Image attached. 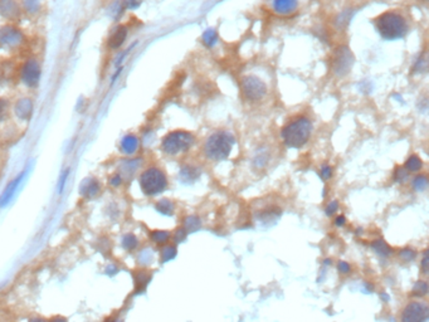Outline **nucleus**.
I'll return each mask as SVG.
<instances>
[{
  "instance_id": "7ed1b4c3",
  "label": "nucleus",
  "mask_w": 429,
  "mask_h": 322,
  "mask_svg": "<svg viewBox=\"0 0 429 322\" xmlns=\"http://www.w3.org/2000/svg\"><path fill=\"white\" fill-rule=\"evenodd\" d=\"M311 131H312V124L308 119H298L296 121L291 122L284 127L282 131V137H283L284 144L288 147L298 149L302 147L310 139Z\"/></svg>"
},
{
  "instance_id": "e433bc0d",
  "label": "nucleus",
  "mask_w": 429,
  "mask_h": 322,
  "mask_svg": "<svg viewBox=\"0 0 429 322\" xmlns=\"http://www.w3.org/2000/svg\"><path fill=\"white\" fill-rule=\"evenodd\" d=\"M338 209H339L338 201L336 200L331 201V203L328 205V208H326V214H328V216H333L335 211H338Z\"/></svg>"
},
{
  "instance_id": "393cba45",
  "label": "nucleus",
  "mask_w": 429,
  "mask_h": 322,
  "mask_svg": "<svg viewBox=\"0 0 429 322\" xmlns=\"http://www.w3.org/2000/svg\"><path fill=\"white\" fill-rule=\"evenodd\" d=\"M413 296H425L428 293V283L425 281H418L413 287V291H411Z\"/></svg>"
},
{
  "instance_id": "c9c22d12",
  "label": "nucleus",
  "mask_w": 429,
  "mask_h": 322,
  "mask_svg": "<svg viewBox=\"0 0 429 322\" xmlns=\"http://www.w3.org/2000/svg\"><path fill=\"white\" fill-rule=\"evenodd\" d=\"M186 231L184 228H180V229H178V231H176V233H175V242L176 243H181V242L184 241V239L186 238Z\"/></svg>"
},
{
  "instance_id": "0eeeda50",
  "label": "nucleus",
  "mask_w": 429,
  "mask_h": 322,
  "mask_svg": "<svg viewBox=\"0 0 429 322\" xmlns=\"http://www.w3.org/2000/svg\"><path fill=\"white\" fill-rule=\"evenodd\" d=\"M429 316L428 306L423 302H410L401 314V322H426Z\"/></svg>"
},
{
  "instance_id": "72a5a7b5",
  "label": "nucleus",
  "mask_w": 429,
  "mask_h": 322,
  "mask_svg": "<svg viewBox=\"0 0 429 322\" xmlns=\"http://www.w3.org/2000/svg\"><path fill=\"white\" fill-rule=\"evenodd\" d=\"M320 175L323 176L324 180H329V179L331 178V175H333V169H331L329 165L323 166V169H321L320 171Z\"/></svg>"
},
{
  "instance_id": "423d86ee",
  "label": "nucleus",
  "mask_w": 429,
  "mask_h": 322,
  "mask_svg": "<svg viewBox=\"0 0 429 322\" xmlns=\"http://www.w3.org/2000/svg\"><path fill=\"white\" fill-rule=\"evenodd\" d=\"M242 92H243L244 97L249 101H259L263 98V96L267 92V87L263 81L254 76L244 77L242 79L241 83Z\"/></svg>"
},
{
  "instance_id": "ea45409f",
  "label": "nucleus",
  "mask_w": 429,
  "mask_h": 322,
  "mask_svg": "<svg viewBox=\"0 0 429 322\" xmlns=\"http://www.w3.org/2000/svg\"><path fill=\"white\" fill-rule=\"evenodd\" d=\"M345 222H346L345 217H344V216H340V217H338V218H336L335 224H336V226H338V227H343L344 224H345Z\"/></svg>"
},
{
  "instance_id": "f704fd0d",
  "label": "nucleus",
  "mask_w": 429,
  "mask_h": 322,
  "mask_svg": "<svg viewBox=\"0 0 429 322\" xmlns=\"http://www.w3.org/2000/svg\"><path fill=\"white\" fill-rule=\"evenodd\" d=\"M122 176L121 174H114V175L110 178V185L111 186H120L122 184Z\"/></svg>"
},
{
  "instance_id": "39448f33",
  "label": "nucleus",
  "mask_w": 429,
  "mask_h": 322,
  "mask_svg": "<svg viewBox=\"0 0 429 322\" xmlns=\"http://www.w3.org/2000/svg\"><path fill=\"white\" fill-rule=\"evenodd\" d=\"M194 144V136L186 131H173L166 135L161 144V149L168 155H178L190 149Z\"/></svg>"
},
{
  "instance_id": "1a4fd4ad",
  "label": "nucleus",
  "mask_w": 429,
  "mask_h": 322,
  "mask_svg": "<svg viewBox=\"0 0 429 322\" xmlns=\"http://www.w3.org/2000/svg\"><path fill=\"white\" fill-rule=\"evenodd\" d=\"M351 64H353V56L350 53V49L346 47H341L336 52L335 61H334V69L339 76L346 73L350 69Z\"/></svg>"
},
{
  "instance_id": "f3484780",
  "label": "nucleus",
  "mask_w": 429,
  "mask_h": 322,
  "mask_svg": "<svg viewBox=\"0 0 429 322\" xmlns=\"http://www.w3.org/2000/svg\"><path fill=\"white\" fill-rule=\"evenodd\" d=\"M297 7V0H274L273 8L278 13L286 14L293 12Z\"/></svg>"
},
{
  "instance_id": "2eb2a0df",
  "label": "nucleus",
  "mask_w": 429,
  "mask_h": 322,
  "mask_svg": "<svg viewBox=\"0 0 429 322\" xmlns=\"http://www.w3.org/2000/svg\"><path fill=\"white\" fill-rule=\"evenodd\" d=\"M120 149H121L122 154L134 155L137 151V149H139V139L135 135H126L121 140Z\"/></svg>"
},
{
  "instance_id": "412c9836",
  "label": "nucleus",
  "mask_w": 429,
  "mask_h": 322,
  "mask_svg": "<svg viewBox=\"0 0 429 322\" xmlns=\"http://www.w3.org/2000/svg\"><path fill=\"white\" fill-rule=\"evenodd\" d=\"M184 224H185L184 229L186 231V233H194V232H196L198 229H200L201 227L200 219L195 216H190L188 217V218H185V223Z\"/></svg>"
},
{
  "instance_id": "bb28decb",
  "label": "nucleus",
  "mask_w": 429,
  "mask_h": 322,
  "mask_svg": "<svg viewBox=\"0 0 429 322\" xmlns=\"http://www.w3.org/2000/svg\"><path fill=\"white\" fill-rule=\"evenodd\" d=\"M23 7L24 11L31 14H34L41 8V2L39 0H23Z\"/></svg>"
},
{
  "instance_id": "79ce46f5",
  "label": "nucleus",
  "mask_w": 429,
  "mask_h": 322,
  "mask_svg": "<svg viewBox=\"0 0 429 322\" xmlns=\"http://www.w3.org/2000/svg\"><path fill=\"white\" fill-rule=\"evenodd\" d=\"M29 322H48L46 318H43V317H33V318H31V321Z\"/></svg>"
},
{
  "instance_id": "9d476101",
  "label": "nucleus",
  "mask_w": 429,
  "mask_h": 322,
  "mask_svg": "<svg viewBox=\"0 0 429 322\" xmlns=\"http://www.w3.org/2000/svg\"><path fill=\"white\" fill-rule=\"evenodd\" d=\"M23 42V36L14 27L7 26L0 28V43L7 47H17Z\"/></svg>"
},
{
  "instance_id": "b1692460",
  "label": "nucleus",
  "mask_w": 429,
  "mask_h": 322,
  "mask_svg": "<svg viewBox=\"0 0 429 322\" xmlns=\"http://www.w3.org/2000/svg\"><path fill=\"white\" fill-rule=\"evenodd\" d=\"M170 238V234L166 231H154L151 233V239L153 242H155L156 244H164L169 241Z\"/></svg>"
},
{
  "instance_id": "c756f323",
  "label": "nucleus",
  "mask_w": 429,
  "mask_h": 322,
  "mask_svg": "<svg viewBox=\"0 0 429 322\" xmlns=\"http://www.w3.org/2000/svg\"><path fill=\"white\" fill-rule=\"evenodd\" d=\"M426 185H428V179H426V176L419 175V176H416L415 179H414L413 186L416 191L425 190Z\"/></svg>"
},
{
  "instance_id": "20e7f679",
  "label": "nucleus",
  "mask_w": 429,
  "mask_h": 322,
  "mask_svg": "<svg viewBox=\"0 0 429 322\" xmlns=\"http://www.w3.org/2000/svg\"><path fill=\"white\" fill-rule=\"evenodd\" d=\"M140 188L145 195L154 196L163 193L168 186V179L164 171L158 168H149L140 175Z\"/></svg>"
},
{
  "instance_id": "aec40b11",
  "label": "nucleus",
  "mask_w": 429,
  "mask_h": 322,
  "mask_svg": "<svg viewBox=\"0 0 429 322\" xmlns=\"http://www.w3.org/2000/svg\"><path fill=\"white\" fill-rule=\"evenodd\" d=\"M156 210L159 213L164 214V216H173L174 214V204L171 203L168 199H161L158 201V204L155 205Z\"/></svg>"
},
{
  "instance_id": "f03ea898",
  "label": "nucleus",
  "mask_w": 429,
  "mask_h": 322,
  "mask_svg": "<svg viewBox=\"0 0 429 322\" xmlns=\"http://www.w3.org/2000/svg\"><path fill=\"white\" fill-rule=\"evenodd\" d=\"M376 29L383 38L393 41L405 36L408 26L401 16L393 12H386L376 19Z\"/></svg>"
},
{
  "instance_id": "a211bd4d",
  "label": "nucleus",
  "mask_w": 429,
  "mask_h": 322,
  "mask_svg": "<svg viewBox=\"0 0 429 322\" xmlns=\"http://www.w3.org/2000/svg\"><path fill=\"white\" fill-rule=\"evenodd\" d=\"M200 173L193 166H184L180 171V178L184 183H194L199 178Z\"/></svg>"
},
{
  "instance_id": "a19ab883",
  "label": "nucleus",
  "mask_w": 429,
  "mask_h": 322,
  "mask_svg": "<svg viewBox=\"0 0 429 322\" xmlns=\"http://www.w3.org/2000/svg\"><path fill=\"white\" fill-rule=\"evenodd\" d=\"M48 322H67V319L62 316H54Z\"/></svg>"
},
{
  "instance_id": "f257e3e1",
  "label": "nucleus",
  "mask_w": 429,
  "mask_h": 322,
  "mask_svg": "<svg viewBox=\"0 0 429 322\" xmlns=\"http://www.w3.org/2000/svg\"><path fill=\"white\" fill-rule=\"evenodd\" d=\"M234 137L231 132L219 131L211 135L204 145V154L214 161H221L228 157L234 145Z\"/></svg>"
},
{
  "instance_id": "c85d7f7f",
  "label": "nucleus",
  "mask_w": 429,
  "mask_h": 322,
  "mask_svg": "<svg viewBox=\"0 0 429 322\" xmlns=\"http://www.w3.org/2000/svg\"><path fill=\"white\" fill-rule=\"evenodd\" d=\"M203 41L208 47L214 46V44L217 43V41H218V36H217L216 31H213V29H208V31L203 34Z\"/></svg>"
},
{
  "instance_id": "cd10ccee",
  "label": "nucleus",
  "mask_w": 429,
  "mask_h": 322,
  "mask_svg": "<svg viewBox=\"0 0 429 322\" xmlns=\"http://www.w3.org/2000/svg\"><path fill=\"white\" fill-rule=\"evenodd\" d=\"M175 256H176L175 247L168 246L163 249V252H161V261H163L164 263H166V262H169V261H171V259L175 258Z\"/></svg>"
},
{
  "instance_id": "dca6fc26",
  "label": "nucleus",
  "mask_w": 429,
  "mask_h": 322,
  "mask_svg": "<svg viewBox=\"0 0 429 322\" xmlns=\"http://www.w3.org/2000/svg\"><path fill=\"white\" fill-rule=\"evenodd\" d=\"M22 179H23V175H22V174H21V175H19L18 178L14 179V180L12 181V183H9V185L7 186L6 190H4L3 195L0 196V205L3 206V205H6V204H8L9 201H11L12 196L14 195L16 190H17V189H18V186H19V184H21Z\"/></svg>"
},
{
  "instance_id": "a878e982",
  "label": "nucleus",
  "mask_w": 429,
  "mask_h": 322,
  "mask_svg": "<svg viewBox=\"0 0 429 322\" xmlns=\"http://www.w3.org/2000/svg\"><path fill=\"white\" fill-rule=\"evenodd\" d=\"M149 281H150V276L148 273H145L144 271H140L139 273L135 277V282H136V287H139L140 289H144L148 286Z\"/></svg>"
},
{
  "instance_id": "f8f14e48",
  "label": "nucleus",
  "mask_w": 429,
  "mask_h": 322,
  "mask_svg": "<svg viewBox=\"0 0 429 322\" xmlns=\"http://www.w3.org/2000/svg\"><path fill=\"white\" fill-rule=\"evenodd\" d=\"M0 14L7 19H17L21 14V8L16 0H0Z\"/></svg>"
},
{
  "instance_id": "5701e85b",
  "label": "nucleus",
  "mask_w": 429,
  "mask_h": 322,
  "mask_svg": "<svg viewBox=\"0 0 429 322\" xmlns=\"http://www.w3.org/2000/svg\"><path fill=\"white\" fill-rule=\"evenodd\" d=\"M420 168H421V160L419 159L416 155H411V156L408 159V161L405 163L406 170L415 173V171H418Z\"/></svg>"
},
{
  "instance_id": "473e14b6",
  "label": "nucleus",
  "mask_w": 429,
  "mask_h": 322,
  "mask_svg": "<svg viewBox=\"0 0 429 322\" xmlns=\"http://www.w3.org/2000/svg\"><path fill=\"white\" fill-rule=\"evenodd\" d=\"M394 178H395L396 181H400L401 183V181L406 180V178H408V171H406V169H403V168L396 169L395 176H394Z\"/></svg>"
},
{
  "instance_id": "37998d69",
  "label": "nucleus",
  "mask_w": 429,
  "mask_h": 322,
  "mask_svg": "<svg viewBox=\"0 0 429 322\" xmlns=\"http://www.w3.org/2000/svg\"><path fill=\"white\" fill-rule=\"evenodd\" d=\"M325 264H331V261H330V259H326V261H325Z\"/></svg>"
},
{
  "instance_id": "9b49d317",
  "label": "nucleus",
  "mask_w": 429,
  "mask_h": 322,
  "mask_svg": "<svg viewBox=\"0 0 429 322\" xmlns=\"http://www.w3.org/2000/svg\"><path fill=\"white\" fill-rule=\"evenodd\" d=\"M79 191H81V195L83 196V198L93 199L101 193V184L94 178L86 179V180L81 184Z\"/></svg>"
},
{
  "instance_id": "7c9ffc66",
  "label": "nucleus",
  "mask_w": 429,
  "mask_h": 322,
  "mask_svg": "<svg viewBox=\"0 0 429 322\" xmlns=\"http://www.w3.org/2000/svg\"><path fill=\"white\" fill-rule=\"evenodd\" d=\"M9 104L6 99H0V121H4L8 116Z\"/></svg>"
},
{
  "instance_id": "2f4dec72",
  "label": "nucleus",
  "mask_w": 429,
  "mask_h": 322,
  "mask_svg": "<svg viewBox=\"0 0 429 322\" xmlns=\"http://www.w3.org/2000/svg\"><path fill=\"white\" fill-rule=\"evenodd\" d=\"M400 257H401V258H403L404 261H405V262L413 261V259L415 258V252H414L413 249L405 248V249H403V251L400 252Z\"/></svg>"
},
{
  "instance_id": "4c0bfd02",
  "label": "nucleus",
  "mask_w": 429,
  "mask_h": 322,
  "mask_svg": "<svg viewBox=\"0 0 429 322\" xmlns=\"http://www.w3.org/2000/svg\"><path fill=\"white\" fill-rule=\"evenodd\" d=\"M338 269L339 272H341V273H349L350 272V266H349V263H346V262H339L338 264Z\"/></svg>"
},
{
  "instance_id": "4be33fe9",
  "label": "nucleus",
  "mask_w": 429,
  "mask_h": 322,
  "mask_svg": "<svg viewBox=\"0 0 429 322\" xmlns=\"http://www.w3.org/2000/svg\"><path fill=\"white\" fill-rule=\"evenodd\" d=\"M137 246H139V239L136 238V236H134V234L131 233L125 234L124 238H122V247H124L126 251H135Z\"/></svg>"
},
{
  "instance_id": "6ab92c4d",
  "label": "nucleus",
  "mask_w": 429,
  "mask_h": 322,
  "mask_svg": "<svg viewBox=\"0 0 429 322\" xmlns=\"http://www.w3.org/2000/svg\"><path fill=\"white\" fill-rule=\"evenodd\" d=\"M371 248H373L374 251H375L376 253H378L379 256H381V257H388V256H390L391 253H393V251H391L390 247H389L388 244H386L385 242L383 241V239L374 241L373 244H371Z\"/></svg>"
},
{
  "instance_id": "ddd939ff",
  "label": "nucleus",
  "mask_w": 429,
  "mask_h": 322,
  "mask_svg": "<svg viewBox=\"0 0 429 322\" xmlns=\"http://www.w3.org/2000/svg\"><path fill=\"white\" fill-rule=\"evenodd\" d=\"M14 112H16L17 116L21 120H27L31 119V116L33 115V102L29 98H21L16 103L14 107Z\"/></svg>"
},
{
  "instance_id": "6e6552de",
  "label": "nucleus",
  "mask_w": 429,
  "mask_h": 322,
  "mask_svg": "<svg viewBox=\"0 0 429 322\" xmlns=\"http://www.w3.org/2000/svg\"><path fill=\"white\" fill-rule=\"evenodd\" d=\"M21 77L22 82L26 86L31 87V88L38 86L39 81H41V66H39L38 61L32 58L28 59L22 68Z\"/></svg>"
},
{
  "instance_id": "4468645a",
  "label": "nucleus",
  "mask_w": 429,
  "mask_h": 322,
  "mask_svg": "<svg viewBox=\"0 0 429 322\" xmlns=\"http://www.w3.org/2000/svg\"><path fill=\"white\" fill-rule=\"evenodd\" d=\"M126 38H127V28L125 26L117 27V28L115 29L114 32H112L111 36H110V38H109V42H107V44H109V48L119 49L120 47H121L122 44L125 43Z\"/></svg>"
},
{
  "instance_id": "58836bf2",
  "label": "nucleus",
  "mask_w": 429,
  "mask_h": 322,
  "mask_svg": "<svg viewBox=\"0 0 429 322\" xmlns=\"http://www.w3.org/2000/svg\"><path fill=\"white\" fill-rule=\"evenodd\" d=\"M428 263H429V261H428V251H425V252H424L423 259H421V268H423L424 273H428Z\"/></svg>"
}]
</instances>
